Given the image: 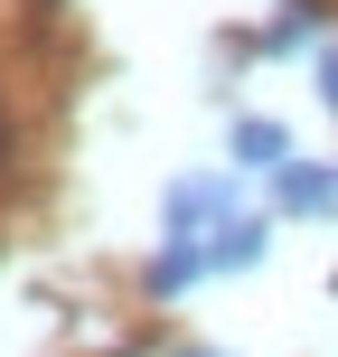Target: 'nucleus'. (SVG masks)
<instances>
[{
    "instance_id": "obj_7",
    "label": "nucleus",
    "mask_w": 338,
    "mask_h": 357,
    "mask_svg": "<svg viewBox=\"0 0 338 357\" xmlns=\"http://www.w3.org/2000/svg\"><path fill=\"white\" fill-rule=\"evenodd\" d=\"M320 104L338 113V47H320Z\"/></svg>"
},
{
    "instance_id": "obj_3",
    "label": "nucleus",
    "mask_w": 338,
    "mask_h": 357,
    "mask_svg": "<svg viewBox=\"0 0 338 357\" xmlns=\"http://www.w3.org/2000/svg\"><path fill=\"white\" fill-rule=\"evenodd\" d=\"M272 197H282V216H338V169L329 160H291L272 178Z\"/></svg>"
},
{
    "instance_id": "obj_5",
    "label": "nucleus",
    "mask_w": 338,
    "mask_h": 357,
    "mask_svg": "<svg viewBox=\"0 0 338 357\" xmlns=\"http://www.w3.org/2000/svg\"><path fill=\"white\" fill-rule=\"evenodd\" d=\"M263 254H272V226H263V216H235V226L207 235V273H254Z\"/></svg>"
},
{
    "instance_id": "obj_2",
    "label": "nucleus",
    "mask_w": 338,
    "mask_h": 357,
    "mask_svg": "<svg viewBox=\"0 0 338 357\" xmlns=\"http://www.w3.org/2000/svg\"><path fill=\"white\" fill-rule=\"evenodd\" d=\"M188 282H207V235H160V254L141 264V291L151 301H178Z\"/></svg>"
},
{
    "instance_id": "obj_8",
    "label": "nucleus",
    "mask_w": 338,
    "mask_h": 357,
    "mask_svg": "<svg viewBox=\"0 0 338 357\" xmlns=\"http://www.w3.org/2000/svg\"><path fill=\"white\" fill-rule=\"evenodd\" d=\"M178 357H216V348H178Z\"/></svg>"
},
{
    "instance_id": "obj_1",
    "label": "nucleus",
    "mask_w": 338,
    "mask_h": 357,
    "mask_svg": "<svg viewBox=\"0 0 338 357\" xmlns=\"http://www.w3.org/2000/svg\"><path fill=\"white\" fill-rule=\"evenodd\" d=\"M245 216V169H188L160 188V235H216Z\"/></svg>"
},
{
    "instance_id": "obj_6",
    "label": "nucleus",
    "mask_w": 338,
    "mask_h": 357,
    "mask_svg": "<svg viewBox=\"0 0 338 357\" xmlns=\"http://www.w3.org/2000/svg\"><path fill=\"white\" fill-rule=\"evenodd\" d=\"M310 38H320V10H310V0H282V19L263 29V47H272V56H301Z\"/></svg>"
},
{
    "instance_id": "obj_4",
    "label": "nucleus",
    "mask_w": 338,
    "mask_h": 357,
    "mask_svg": "<svg viewBox=\"0 0 338 357\" xmlns=\"http://www.w3.org/2000/svg\"><path fill=\"white\" fill-rule=\"evenodd\" d=\"M226 151H235V169H272V178L291 169V132H282V123H263V113H235Z\"/></svg>"
}]
</instances>
